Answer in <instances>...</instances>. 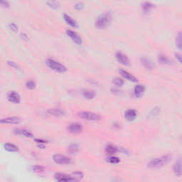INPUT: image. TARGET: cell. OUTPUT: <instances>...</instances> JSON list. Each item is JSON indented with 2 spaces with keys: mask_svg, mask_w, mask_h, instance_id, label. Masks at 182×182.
I'll return each instance as SVG.
<instances>
[{
  "mask_svg": "<svg viewBox=\"0 0 182 182\" xmlns=\"http://www.w3.org/2000/svg\"><path fill=\"white\" fill-rule=\"evenodd\" d=\"M112 19V15L110 11L105 12L98 17L95 22V26L98 29H104L110 25Z\"/></svg>",
  "mask_w": 182,
  "mask_h": 182,
  "instance_id": "6da1fadb",
  "label": "cell"
},
{
  "mask_svg": "<svg viewBox=\"0 0 182 182\" xmlns=\"http://www.w3.org/2000/svg\"><path fill=\"white\" fill-rule=\"evenodd\" d=\"M171 156L169 155V154L157 157V158L152 159L149 162L148 164H147V166L152 169L161 168V167H163L164 165H166L167 163H169V162L171 160Z\"/></svg>",
  "mask_w": 182,
  "mask_h": 182,
  "instance_id": "7a4b0ae2",
  "label": "cell"
},
{
  "mask_svg": "<svg viewBox=\"0 0 182 182\" xmlns=\"http://www.w3.org/2000/svg\"><path fill=\"white\" fill-rule=\"evenodd\" d=\"M46 64L48 67L55 72L59 73H63L67 71V68L62 63L58 62V61L54 60L53 58H48L46 61Z\"/></svg>",
  "mask_w": 182,
  "mask_h": 182,
  "instance_id": "3957f363",
  "label": "cell"
},
{
  "mask_svg": "<svg viewBox=\"0 0 182 182\" xmlns=\"http://www.w3.org/2000/svg\"><path fill=\"white\" fill-rule=\"evenodd\" d=\"M77 115L81 119L85 120L87 121L91 122H96L99 121L101 119V116L97 113L88 111H82L77 113Z\"/></svg>",
  "mask_w": 182,
  "mask_h": 182,
  "instance_id": "277c9868",
  "label": "cell"
},
{
  "mask_svg": "<svg viewBox=\"0 0 182 182\" xmlns=\"http://www.w3.org/2000/svg\"><path fill=\"white\" fill-rule=\"evenodd\" d=\"M66 34L73 41V42H74L77 45L80 46L83 43V41L82 37L76 31L71 30V29H67L66 30Z\"/></svg>",
  "mask_w": 182,
  "mask_h": 182,
  "instance_id": "5b68a950",
  "label": "cell"
},
{
  "mask_svg": "<svg viewBox=\"0 0 182 182\" xmlns=\"http://www.w3.org/2000/svg\"><path fill=\"white\" fill-rule=\"evenodd\" d=\"M53 160L58 164H70L72 163V160L70 157L62 154H55L53 156Z\"/></svg>",
  "mask_w": 182,
  "mask_h": 182,
  "instance_id": "8992f818",
  "label": "cell"
},
{
  "mask_svg": "<svg viewBox=\"0 0 182 182\" xmlns=\"http://www.w3.org/2000/svg\"><path fill=\"white\" fill-rule=\"evenodd\" d=\"M115 58L117 61L120 64L125 66H128L130 65V61L127 55L122 52H117L115 53Z\"/></svg>",
  "mask_w": 182,
  "mask_h": 182,
  "instance_id": "52a82bcc",
  "label": "cell"
},
{
  "mask_svg": "<svg viewBox=\"0 0 182 182\" xmlns=\"http://www.w3.org/2000/svg\"><path fill=\"white\" fill-rule=\"evenodd\" d=\"M54 178L58 181H77L73 175H68L66 174L56 173L54 175Z\"/></svg>",
  "mask_w": 182,
  "mask_h": 182,
  "instance_id": "ba28073f",
  "label": "cell"
},
{
  "mask_svg": "<svg viewBox=\"0 0 182 182\" xmlns=\"http://www.w3.org/2000/svg\"><path fill=\"white\" fill-rule=\"evenodd\" d=\"M118 71H119V73L120 74V75H121L124 79H126L127 80L130 81V82H132V83L138 82V79H137V78H136L134 75L129 73L128 71H125L124 69H122V68H120Z\"/></svg>",
  "mask_w": 182,
  "mask_h": 182,
  "instance_id": "9c48e42d",
  "label": "cell"
},
{
  "mask_svg": "<svg viewBox=\"0 0 182 182\" xmlns=\"http://www.w3.org/2000/svg\"><path fill=\"white\" fill-rule=\"evenodd\" d=\"M0 122L2 124L7 125H18L21 122V119L18 117H8L2 118Z\"/></svg>",
  "mask_w": 182,
  "mask_h": 182,
  "instance_id": "30bf717a",
  "label": "cell"
},
{
  "mask_svg": "<svg viewBox=\"0 0 182 182\" xmlns=\"http://www.w3.org/2000/svg\"><path fill=\"white\" fill-rule=\"evenodd\" d=\"M7 99H8L9 102L14 103V104H19L21 102L20 95L16 92H15V91H11V92H9L8 95H7Z\"/></svg>",
  "mask_w": 182,
  "mask_h": 182,
  "instance_id": "8fae6325",
  "label": "cell"
},
{
  "mask_svg": "<svg viewBox=\"0 0 182 182\" xmlns=\"http://www.w3.org/2000/svg\"><path fill=\"white\" fill-rule=\"evenodd\" d=\"M68 130L71 133L73 134H79L83 131V126L80 123L78 122H73L71 123L68 127Z\"/></svg>",
  "mask_w": 182,
  "mask_h": 182,
  "instance_id": "7c38bea8",
  "label": "cell"
},
{
  "mask_svg": "<svg viewBox=\"0 0 182 182\" xmlns=\"http://www.w3.org/2000/svg\"><path fill=\"white\" fill-rule=\"evenodd\" d=\"M173 171L177 176H182V160L178 159L173 166Z\"/></svg>",
  "mask_w": 182,
  "mask_h": 182,
  "instance_id": "4fadbf2b",
  "label": "cell"
},
{
  "mask_svg": "<svg viewBox=\"0 0 182 182\" xmlns=\"http://www.w3.org/2000/svg\"><path fill=\"white\" fill-rule=\"evenodd\" d=\"M137 116V112L134 109H129L125 112L124 117L128 121H132Z\"/></svg>",
  "mask_w": 182,
  "mask_h": 182,
  "instance_id": "5bb4252c",
  "label": "cell"
},
{
  "mask_svg": "<svg viewBox=\"0 0 182 182\" xmlns=\"http://www.w3.org/2000/svg\"><path fill=\"white\" fill-rule=\"evenodd\" d=\"M140 62H141L142 65L147 70L151 71L154 68V63H152L149 58H147L146 57H142L140 58Z\"/></svg>",
  "mask_w": 182,
  "mask_h": 182,
  "instance_id": "9a60e30c",
  "label": "cell"
},
{
  "mask_svg": "<svg viewBox=\"0 0 182 182\" xmlns=\"http://www.w3.org/2000/svg\"><path fill=\"white\" fill-rule=\"evenodd\" d=\"M63 19H64L66 23L68 25L73 27V28L75 29V28H77V27L78 26L77 21H76L75 19H73L71 16L68 15V14H63Z\"/></svg>",
  "mask_w": 182,
  "mask_h": 182,
  "instance_id": "2e32d148",
  "label": "cell"
},
{
  "mask_svg": "<svg viewBox=\"0 0 182 182\" xmlns=\"http://www.w3.org/2000/svg\"><path fill=\"white\" fill-rule=\"evenodd\" d=\"M14 132L16 134L19 135H24V137H27V138H33L34 135L31 133L30 131L27 130L26 129H22V128H17L14 130Z\"/></svg>",
  "mask_w": 182,
  "mask_h": 182,
  "instance_id": "e0dca14e",
  "label": "cell"
},
{
  "mask_svg": "<svg viewBox=\"0 0 182 182\" xmlns=\"http://www.w3.org/2000/svg\"><path fill=\"white\" fill-rule=\"evenodd\" d=\"M46 112H47L48 115H53V116L56 117H61L66 115V112L61 109H59V108H52V109H49L46 111Z\"/></svg>",
  "mask_w": 182,
  "mask_h": 182,
  "instance_id": "ac0fdd59",
  "label": "cell"
},
{
  "mask_svg": "<svg viewBox=\"0 0 182 182\" xmlns=\"http://www.w3.org/2000/svg\"><path fill=\"white\" fill-rule=\"evenodd\" d=\"M145 92V87L142 85H137L134 88V95L137 98H140Z\"/></svg>",
  "mask_w": 182,
  "mask_h": 182,
  "instance_id": "d6986e66",
  "label": "cell"
},
{
  "mask_svg": "<svg viewBox=\"0 0 182 182\" xmlns=\"http://www.w3.org/2000/svg\"><path fill=\"white\" fill-rule=\"evenodd\" d=\"M105 153L108 154V155H114L115 154H116L118 152V148L117 147L115 146V145L110 144H107V146L105 147Z\"/></svg>",
  "mask_w": 182,
  "mask_h": 182,
  "instance_id": "ffe728a7",
  "label": "cell"
},
{
  "mask_svg": "<svg viewBox=\"0 0 182 182\" xmlns=\"http://www.w3.org/2000/svg\"><path fill=\"white\" fill-rule=\"evenodd\" d=\"M46 4L49 8L53 9V10H58L61 7V4L57 0H48Z\"/></svg>",
  "mask_w": 182,
  "mask_h": 182,
  "instance_id": "44dd1931",
  "label": "cell"
},
{
  "mask_svg": "<svg viewBox=\"0 0 182 182\" xmlns=\"http://www.w3.org/2000/svg\"><path fill=\"white\" fill-rule=\"evenodd\" d=\"M142 9L144 11V13L147 14L149 12L151 11V10L154 7V5L153 4H152L149 2H145L142 4Z\"/></svg>",
  "mask_w": 182,
  "mask_h": 182,
  "instance_id": "7402d4cb",
  "label": "cell"
},
{
  "mask_svg": "<svg viewBox=\"0 0 182 182\" xmlns=\"http://www.w3.org/2000/svg\"><path fill=\"white\" fill-rule=\"evenodd\" d=\"M83 96L88 100H92L95 97V93L91 90H84L82 91Z\"/></svg>",
  "mask_w": 182,
  "mask_h": 182,
  "instance_id": "603a6c76",
  "label": "cell"
},
{
  "mask_svg": "<svg viewBox=\"0 0 182 182\" xmlns=\"http://www.w3.org/2000/svg\"><path fill=\"white\" fill-rule=\"evenodd\" d=\"M158 61L161 64H164V65H170L171 64L172 61L169 58V57H167L166 56L164 55V54H161L158 56Z\"/></svg>",
  "mask_w": 182,
  "mask_h": 182,
  "instance_id": "cb8c5ba5",
  "label": "cell"
},
{
  "mask_svg": "<svg viewBox=\"0 0 182 182\" xmlns=\"http://www.w3.org/2000/svg\"><path fill=\"white\" fill-rule=\"evenodd\" d=\"M4 149L9 152H16L19 151L18 147L11 143H6L4 144Z\"/></svg>",
  "mask_w": 182,
  "mask_h": 182,
  "instance_id": "d4e9b609",
  "label": "cell"
},
{
  "mask_svg": "<svg viewBox=\"0 0 182 182\" xmlns=\"http://www.w3.org/2000/svg\"><path fill=\"white\" fill-rule=\"evenodd\" d=\"M175 43L177 48L182 51V32H179L177 34Z\"/></svg>",
  "mask_w": 182,
  "mask_h": 182,
  "instance_id": "484cf974",
  "label": "cell"
},
{
  "mask_svg": "<svg viewBox=\"0 0 182 182\" xmlns=\"http://www.w3.org/2000/svg\"><path fill=\"white\" fill-rule=\"evenodd\" d=\"M79 150V146L77 144H71L68 148V151L71 154H75Z\"/></svg>",
  "mask_w": 182,
  "mask_h": 182,
  "instance_id": "4316f807",
  "label": "cell"
},
{
  "mask_svg": "<svg viewBox=\"0 0 182 182\" xmlns=\"http://www.w3.org/2000/svg\"><path fill=\"white\" fill-rule=\"evenodd\" d=\"M106 162L110 164H117L120 163V158H118V157H117L110 155L109 157H107V158L106 159Z\"/></svg>",
  "mask_w": 182,
  "mask_h": 182,
  "instance_id": "83f0119b",
  "label": "cell"
},
{
  "mask_svg": "<svg viewBox=\"0 0 182 182\" xmlns=\"http://www.w3.org/2000/svg\"><path fill=\"white\" fill-rule=\"evenodd\" d=\"M112 83L117 87H122L124 85V80L122 78L115 77L112 79Z\"/></svg>",
  "mask_w": 182,
  "mask_h": 182,
  "instance_id": "f1b7e54d",
  "label": "cell"
},
{
  "mask_svg": "<svg viewBox=\"0 0 182 182\" xmlns=\"http://www.w3.org/2000/svg\"><path fill=\"white\" fill-rule=\"evenodd\" d=\"M31 170L34 173H42L44 171V167L42 166H33L31 167Z\"/></svg>",
  "mask_w": 182,
  "mask_h": 182,
  "instance_id": "f546056e",
  "label": "cell"
},
{
  "mask_svg": "<svg viewBox=\"0 0 182 182\" xmlns=\"http://www.w3.org/2000/svg\"><path fill=\"white\" fill-rule=\"evenodd\" d=\"M26 87L29 90H34L36 88V83L34 80H28L26 83Z\"/></svg>",
  "mask_w": 182,
  "mask_h": 182,
  "instance_id": "4dcf8cb0",
  "label": "cell"
},
{
  "mask_svg": "<svg viewBox=\"0 0 182 182\" xmlns=\"http://www.w3.org/2000/svg\"><path fill=\"white\" fill-rule=\"evenodd\" d=\"M9 29L11 32L17 33L18 32V26L15 23H10L9 24Z\"/></svg>",
  "mask_w": 182,
  "mask_h": 182,
  "instance_id": "1f68e13d",
  "label": "cell"
},
{
  "mask_svg": "<svg viewBox=\"0 0 182 182\" xmlns=\"http://www.w3.org/2000/svg\"><path fill=\"white\" fill-rule=\"evenodd\" d=\"M72 175L77 181L83 179V176H84L83 174L81 171H75V172H74V173H73Z\"/></svg>",
  "mask_w": 182,
  "mask_h": 182,
  "instance_id": "d6a6232c",
  "label": "cell"
},
{
  "mask_svg": "<svg viewBox=\"0 0 182 182\" xmlns=\"http://www.w3.org/2000/svg\"><path fill=\"white\" fill-rule=\"evenodd\" d=\"M84 7H85V5L82 2H78L74 5V8H75V10H77V11L83 10V9H84Z\"/></svg>",
  "mask_w": 182,
  "mask_h": 182,
  "instance_id": "836d02e7",
  "label": "cell"
},
{
  "mask_svg": "<svg viewBox=\"0 0 182 182\" xmlns=\"http://www.w3.org/2000/svg\"><path fill=\"white\" fill-rule=\"evenodd\" d=\"M7 64H8L9 66H10V67L14 68V69H16V70H19V69H20V67H19V66L18 65H17V63H16L14 62V61H7Z\"/></svg>",
  "mask_w": 182,
  "mask_h": 182,
  "instance_id": "e575fe53",
  "label": "cell"
},
{
  "mask_svg": "<svg viewBox=\"0 0 182 182\" xmlns=\"http://www.w3.org/2000/svg\"><path fill=\"white\" fill-rule=\"evenodd\" d=\"M34 141L39 144V147H44V144L47 143V141H45V140L41 139H34Z\"/></svg>",
  "mask_w": 182,
  "mask_h": 182,
  "instance_id": "d590c367",
  "label": "cell"
},
{
  "mask_svg": "<svg viewBox=\"0 0 182 182\" xmlns=\"http://www.w3.org/2000/svg\"><path fill=\"white\" fill-rule=\"evenodd\" d=\"M0 2H1V5L3 8L7 9L9 8V7H10V4H9V2L7 0H0Z\"/></svg>",
  "mask_w": 182,
  "mask_h": 182,
  "instance_id": "8d00e7d4",
  "label": "cell"
},
{
  "mask_svg": "<svg viewBox=\"0 0 182 182\" xmlns=\"http://www.w3.org/2000/svg\"><path fill=\"white\" fill-rule=\"evenodd\" d=\"M175 58H176V60L179 61V63H181L182 65V54L180 53H175Z\"/></svg>",
  "mask_w": 182,
  "mask_h": 182,
  "instance_id": "74e56055",
  "label": "cell"
},
{
  "mask_svg": "<svg viewBox=\"0 0 182 182\" xmlns=\"http://www.w3.org/2000/svg\"><path fill=\"white\" fill-rule=\"evenodd\" d=\"M21 36L23 39H25V40H27V39H28V36H27L26 34H21Z\"/></svg>",
  "mask_w": 182,
  "mask_h": 182,
  "instance_id": "f35d334b",
  "label": "cell"
}]
</instances>
